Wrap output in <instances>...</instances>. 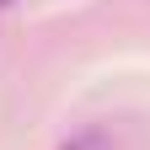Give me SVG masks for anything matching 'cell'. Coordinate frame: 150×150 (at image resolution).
Instances as JSON below:
<instances>
[{
  "label": "cell",
  "instance_id": "6da1fadb",
  "mask_svg": "<svg viewBox=\"0 0 150 150\" xmlns=\"http://www.w3.org/2000/svg\"><path fill=\"white\" fill-rule=\"evenodd\" d=\"M102 145V134H81V139H70V145H59V150H97Z\"/></svg>",
  "mask_w": 150,
  "mask_h": 150
},
{
  "label": "cell",
  "instance_id": "7a4b0ae2",
  "mask_svg": "<svg viewBox=\"0 0 150 150\" xmlns=\"http://www.w3.org/2000/svg\"><path fill=\"white\" fill-rule=\"evenodd\" d=\"M0 6H6V0H0Z\"/></svg>",
  "mask_w": 150,
  "mask_h": 150
}]
</instances>
